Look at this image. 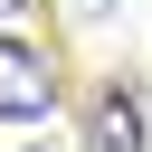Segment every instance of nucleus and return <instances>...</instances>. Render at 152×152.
<instances>
[{
	"label": "nucleus",
	"mask_w": 152,
	"mask_h": 152,
	"mask_svg": "<svg viewBox=\"0 0 152 152\" xmlns=\"http://www.w3.org/2000/svg\"><path fill=\"white\" fill-rule=\"evenodd\" d=\"M48 114H57V66L0 28V124H48Z\"/></svg>",
	"instance_id": "1"
},
{
	"label": "nucleus",
	"mask_w": 152,
	"mask_h": 152,
	"mask_svg": "<svg viewBox=\"0 0 152 152\" xmlns=\"http://www.w3.org/2000/svg\"><path fill=\"white\" fill-rule=\"evenodd\" d=\"M95 152H142V124H133V104H124V95H104V104H95Z\"/></svg>",
	"instance_id": "2"
},
{
	"label": "nucleus",
	"mask_w": 152,
	"mask_h": 152,
	"mask_svg": "<svg viewBox=\"0 0 152 152\" xmlns=\"http://www.w3.org/2000/svg\"><path fill=\"white\" fill-rule=\"evenodd\" d=\"M0 10H19V0H0Z\"/></svg>",
	"instance_id": "3"
}]
</instances>
